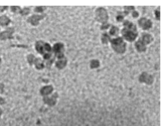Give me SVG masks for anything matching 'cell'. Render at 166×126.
I'll use <instances>...</instances> for the list:
<instances>
[{"label": "cell", "instance_id": "cell-1", "mask_svg": "<svg viewBox=\"0 0 166 126\" xmlns=\"http://www.w3.org/2000/svg\"><path fill=\"white\" fill-rule=\"evenodd\" d=\"M124 28L121 30L123 39L128 41L132 42L138 36V32L136 25L132 22L126 20L123 23Z\"/></svg>", "mask_w": 166, "mask_h": 126}, {"label": "cell", "instance_id": "cell-2", "mask_svg": "<svg viewBox=\"0 0 166 126\" xmlns=\"http://www.w3.org/2000/svg\"><path fill=\"white\" fill-rule=\"evenodd\" d=\"M110 42L112 49L118 54H123L126 51L127 44L123 38L118 37L110 40Z\"/></svg>", "mask_w": 166, "mask_h": 126}, {"label": "cell", "instance_id": "cell-3", "mask_svg": "<svg viewBox=\"0 0 166 126\" xmlns=\"http://www.w3.org/2000/svg\"><path fill=\"white\" fill-rule=\"evenodd\" d=\"M95 19L98 22L104 24L108 20V15L106 10L103 7H99L95 11Z\"/></svg>", "mask_w": 166, "mask_h": 126}, {"label": "cell", "instance_id": "cell-4", "mask_svg": "<svg viewBox=\"0 0 166 126\" xmlns=\"http://www.w3.org/2000/svg\"><path fill=\"white\" fill-rule=\"evenodd\" d=\"M36 48L38 52L42 54H45L46 51L49 52L51 51L49 44L42 41L37 42L36 45Z\"/></svg>", "mask_w": 166, "mask_h": 126}, {"label": "cell", "instance_id": "cell-5", "mask_svg": "<svg viewBox=\"0 0 166 126\" xmlns=\"http://www.w3.org/2000/svg\"><path fill=\"white\" fill-rule=\"evenodd\" d=\"M138 25L141 28L144 30H146L151 28L152 27V22L149 19L145 17H142L139 19L138 21Z\"/></svg>", "mask_w": 166, "mask_h": 126}, {"label": "cell", "instance_id": "cell-6", "mask_svg": "<svg viewBox=\"0 0 166 126\" xmlns=\"http://www.w3.org/2000/svg\"><path fill=\"white\" fill-rule=\"evenodd\" d=\"M139 80L141 83H145L148 85H151L154 82V78L151 75L147 73L143 72L139 77Z\"/></svg>", "mask_w": 166, "mask_h": 126}, {"label": "cell", "instance_id": "cell-7", "mask_svg": "<svg viewBox=\"0 0 166 126\" xmlns=\"http://www.w3.org/2000/svg\"><path fill=\"white\" fill-rule=\"evenodd\" d=\"M139 40L146 46L153 41V38L150 34L144 33L142 34V36Z\"/></svg>", "mask_w": 166, "mask_h": 126}, {"label": "cell", "instance_id": "cell-8", "mask_svg": "<svg viewBox=\"0 0 166 126\" xmlns=\"http://www.w3.org/2000/svg\"><path fill=\"white\" fill-rule=\"evenodd\" d=\"M13 32V30L12 28L9 29L7 31L3 32L0 35V38L1 39H6L11 38Z\"/></svg>", "mask_w": 166, "mask_h": 126}, {"label": "cell", "instance_id": "cell-9", "mask_svg": "<svg viewBox=\"0 0 166 126\" xmlns=\"http://www.w3.org/2000/svg\"><path fill=\"white\" fill-rule=\"evenodd\" d=\"M43 17V16H38V15H34L30 17L28 21L30 22L34 25H37L39 23V20Z\"/></svg>", "mask_w": 166, "mask_h": 126}, {"label": "cell", "instance_id": "cell-10", "mask_svg": "<svg viewBox=\"0 0 166 126\" xmlns=\"http://www.w3.org/2000/svg\"><path fill=\"white\" fill-rule=\"evenodd\" d=\"M53 88L52 86H46L43 87L40 90V93L43 95H47L52 92Z\"/></svg>", "mask_w": 166, "mask_h": 126}, {"label": "cell", "instance_id": "cell-11", "mask_svg": "<svg viewBox=\"0 0 166 126\" xmlns=\"http://www.w3.org/2000/svg\"><path fill=\"white\" fill-rule=\"evenodd\" d=\"M55 94L53 96L52 98H44V102L46 103H47L50 105H53L56 103V97H55Z\"/></svg>", "mask_w": 166, "mask_h": 126}, {"label": "cell", "instance_id": "cell-12", "mask_svg": "<svg viewBox=\"0 0 166 126\" xmlns=\"http://www.w3.org/2000/svg\"><path fill=\"white\" fill-rule=\"evenodd\" d=\"M10 20L6 16L0 17V25H7L10 23Z\"/></svg>", "mask_w": 166, "mask_h": 126}, {"label": "cell", "instance_id": "cell-13", "mask_svg": "<svg viewBox=\"0 0 166 126\" xmlns=\"http://www.w3.org/2000/svg\"><path fill=\"white\" fill-rule=\"evenodd\" d=\"M67 63V60L65 59H62L61 60L58 61L57 62L56 66L59 69H63V67L66 66Z\"/></svg>", "mask_w": 166, "mask_h": 126}, {"label": "cell", "instance_id": "cell-14", "mask_svg": "<svg viewBox=\"0 0 166 126\" xmlns=\"http://www.w3.org/2000/svg\"><path fill=\"white\" fill-rule=\"evenodd\" d=\"M110 35L113 36H117L118 34H119V29L118 27L115 26H112L111 27V29L109 32Z\"/></svg>", "mask_w": 166, "mask_h": 126}, {"label": "cell", "instance_id": "cell-15", "mask_svg": "<svg viewBox=\"0 0 166 126\" xmlns=\"http://www.w3.org/2000/svg\"><path fill=\"white\" fill-rule=\"evenodd\" d=\"M100 63L99 61L97 60H93L91 61L90 63V67L91 69H95L99 67Z\"/></svg>", "mask_w": 166, "mask_h": 126}, {"label": "cell", "instance_id": "cell-16", "mask_svg": "<svg viewBox=\"0 0 166 126\" xmlns=\"http://www.w3.org/2000/svg\"><path fill=\"white\" fill-rule=\"evenodd\" d=\"M35 64L36 67L38 69H41L43 67V64L42 61L40 59H36L35 61Z\"/></svg>", "mask_w": 166, "mask_h": 126}, {"label": "cell", "instance_id": "cell-17", "mask_svg": "<svg viewBox=\"0 0 166 126\" xmlns=\"http://www.w3.org/2000/svg\"><path fill=\"white\" fill-rule=\"evenodd\" d=\"M102 42H103L104 44H107L109 40H110V38L108 36V35H107V34H104L102 35V36L101 38Z\"/></svg>", "mask_w": 166, "mask_h": 126}, {"label": "cell", "instance_id": "cell-18", "mask_svg": "<svg viewBox=\"0 0 166 126\" xmlns=\"http://www.w3.org/2000/svg\"><path fill=\"white\" fill-rule=\"evenodd\" d=\"M12 10L13 12H20L21 9L18 7H12Z\"/></svg>", "mask_w": 166, "mask_h": 126}, {"label": "cell", "instance_id": "cell-19", "mask_svg": "<svg viewBox=\"0 0 166 126\" xmlns=\"http://www.w3.org/2000/svg\"><path fill=\"white\" fill-rule=\"evenodd\" d=\"M123 19H124V16H123L122 15H119L117 16V20L118 22H121L123 20Z\"/></svg>", "mask_w": 166, "mask_h": 126}, {"label": "cell", "instance_id": "cell-20", "mask_svg": "<svg viewBox=\"0 0 166 126\" xmlns=\"http://www.w3.org/2000/svg\"><path fill=\"white\" fill-rule=\"evenodd\" d=\"M155 17L157 20H159L160 19V11L159 10H156L155 12Z\"/></svg>", "mask_w": 166, "mask_h": 126}, {"label": "cell", "instance_id": "cell-21", "mask_svg": "<svg viewBox=\"0 0 166 126\" xmlns=\"http://www.w3.org/2000/svg\"><path fill=\"white\" fill-rule=\"evenodd\" d=\"M132 16L134 17H137L139 16V13L136 11H134L132 13Z\"/></svg>", "mask_w": 166, "mask_h": 126}, {"label": "cell", "instance_id": "cell-22", "mask_svg": "<svg viewBox=\"0 0 166 126\" xmlns=\"http://www.w3.org/2000/svg\"><path fill=\"white\" fill-rule=\"evenodd\" d=\"M28 61L30 63H32L33 61L34 56L33 55H30L28 56Z\"/></svg>", "mask_w": 166, "mask_h": 126}, {"label": "cell", "instance_id": "cell-23", "mask_svg": "<svg viewBox=\"0 0 166 126\" xmlns=\"http://www.w3.org/2000/svg\"><path fill=\"white\" fill-rule=\"evenodd\" d=\"M29 9H27V8H25L24 11H22V14H26L28 13H29Z\"/></svg>", "mask_w": 166, "mask_h": 126}, {"label": "cell", "instance_id": "cell-24", "mask_svg": "<svg viewBox=\"0 0 166 126\" xmlns=\"http://www.w3.org/2000/svg\"><path fill=\"white\" fill-rule=\"evenodd\" d=\"M35 10H36V11H37V12H41L43 10V9H42V7H37L35 9Z\"/></svg>", "mask_w": 166, "mask_h": 126}, {"label": "cell", "instance_id": "cell-25", "mask_svg": "<svg viewBox=\"0 0 166 126\" xmlns=\"http://www.w3.org/2000/svg\"><path fill=\"white\" fill-rule=\"evenodd\" d=\"M4 101L2 98H0V104H2L3 103H4Z\"/></svg>", "mask_w": 166, "mask_h": 126}, {"label": "cell", "instance_id": "cell-26", "mask_svg": "<svg viewBox=\"0 0 166 126\" xmlns=\"http://www.w3.org/2000/svg\"><path fill=\"white\" fill-rule=\"evenodd\" d=\"M4 9H5V7H0V12L3 11Z\"/></svg>", "mask_w": 166, "mask_h": 126}, {"label": "cell", "instance_id": "cell-27", "mask_svg": "<svg viewBox=\"0 0 166 126\" xmlns=\"http://www.w3.org/2000/svg\"><path fill=\"white\" fill-rule=\"evenodd\" d=\"M1 109H0V116H1Z\"/></svg>", "mask_w": 166, "mask_h": 126}]
</instances>
